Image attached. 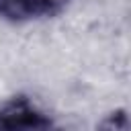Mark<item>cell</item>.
<instances>
[{"label": "cell", "instance_id": "2", "mask_svg": "<svg viewBox=\"0 0 131 131\" xmlns=\"http://www.w3.org/2000/svg\"><path fill=\"white\" fill-rule=\"evenodd\" d=\"M0 20L10 25H25L35 20L31 0H0Z\"/></svg>", "mask_w": 131, "mask_h": 131}, {"label": "cell", "instance_id": "4", "mask_svg": "<svg viewBox=\"0 0 131 131\" xmlns=\"http://www.w3.org/2000/svg\"><path fill=\"white\" fill-rule=\"evenodd\" d=\"M129 115H127V108H115L111 113H106L98 123L96 127L98 129H129Z\"/></svg>", "mask_w": 131, "mask_h": 131}, {"label": "cell", "instance_id": "1", "mask_svg": "<svg viewBox=\"0 0 131 131\" xmlns=\"http://www.w3.org/2000/svg\"><path fill=\"white\" fill-rule=\"evenodd\" d=\"M53 127V117L27 92H16L0 102V131H41Z\"/></svg>", "mask_w": 131, "mask_h": 131}, {"label": "cell", "instance_id": "3", "mask_svg": "<svg viewBox=\"0 0 131 131\" xmlns=\"http://www.w3.org/2000/svg\"><path fill=\"white\" fill-rule=\"evenodd\" d=\"M31 2H33V16H35V20L57 18L72 4V0H31Z\"/></svg>", "mask_w": 131, "mask_h": 131}]
</instances>
